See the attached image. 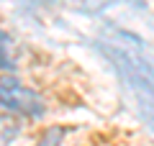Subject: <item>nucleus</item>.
<instances>
[{
  "mask_svg": "<svg viewBox=\"0 0 154 146\" xmlns=\"http://www.w3.org/2000/svg\"><path fill=\"white\" fill-rule=\"evenodd\" d=\"M108 54L113 56V62L118 64L121 75L126 77L128 90L136 97V105H139V110H141V115L154 128V69L149 67V62H144L141 56L134 54V51L108 49Z\"/></svg>",
  "mask_w": 154,
  "mask_h": 146,
  "instance_id": "f257e3e1",
  "label": "nucleus"
},
{
  "mask_svg": "<svg viewBox=\"0 0 154 146\" xmlns=\"http://www.w3.org/2000/svg\"><path fill=\"white\" fill-rule=\"evenodd\" d=\"M21 131H23V126H21L18 115H11V113L0 115V146H11L21 136Z\"/></svg>",
  "mask_w": 154,
  "mask_h": 146,
  "instance_id": "20e7f679",
  "label": "nucleus"
},
{
  "mask_svg": "<svg viewBox=\"0 0 154 146\" xmlns=\"http://www.w3.org/2000/svg\"><path fill=\"white\" fill-rule=\"evenodd\" d=\"M0 108H5L11 115L38 118V115H44V100L38 92L26 87L21 80L5 75L0 77Z\"/></svg>",
  "mask_w": 154,
  "mask_h": 146,
  "instance_id": "f03ea898",
  "label": "nucleus"
},
{
  "mask_svg": "<svg viewBox=\"0 0 154 146\" xmlns=\"http://www.w3.org/2000/svg\"><path fill=\"white\" fill-rule=\"evenodd\" d=\"M62 136H64V131H62V128H49L44 133V138L38 141L36 146H59L62 144Z\"/></svg>",
  "mask_w": 154,
  "mask_h": 146,
  "instance_id": "39448f33",
  "label": "nucleus"
},
{
  "mask_svg": "<svg viewBox=\"0 0 154 146\" xmlns=\"http://www.w3.org/2000/svg\"><path fill=\"white\" fill-rule=\"evenodd\" d=\"M18 67V49H16V41L8 36L3 28H0V69H8L13 72Z\"/></svg>",
  "mask_w": 154,
  "mask_h": 146,
  "instance_id": "7ed1b4c3",
  "label": "nucleus"
}]
</instances>
